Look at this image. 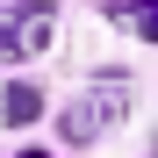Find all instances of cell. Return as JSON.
I'll use <instances>...</instances> for the list:
<instances>
[{
  "label": "cell",
  "mask_w": 158,
  "mask_h": 158,
  "mask_svg": "<svg viewBox=\"0 0 158 158\" xmlns=\"http://www.w3.org/2000/svg\"><path fill=\"white\" fill-rule=\"evenodd\" d=\"M108 108H122V86H108V94H79V108H72V122H65V137L72 144H86V137H101V122H108Z\"/></svg>",
  "instance_id": "7a4b0ae2"
},
{
  "label": "cell",
  "mask_w": 158,
  "mask_h": 158,
  "mask_svg": "<svg viewBox=\"0 0 158 158\" xmlns=\"http://www.w3.org/2000/svg\"><path fill=\"white\" fill-rule=\"evenodd\" d=\"M50 43V0H29L7 29H0V58H36Z\"/></svg>",
  "instance_id": "6da1fadb"
},
{
  "label": "cell",
  "mask_w": 158,
  "mask_h": 158,
  "mask_svg": "<svg viewBox=\"0 0 158 158\" xmlns=\"http://www.w3.org/2000/svg\"><path fill=\"white\" fill-rule=\"evenodd\" d=\"M36 108H43L36 86H22V79H15V86H0V122H29Z\"/></svg>",
  "instance_id": "3957f363"
}]
</instances>
